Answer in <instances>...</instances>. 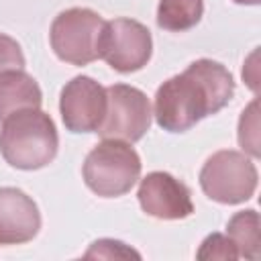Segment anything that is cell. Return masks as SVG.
Here are the masks:
<instances>
[{"instance_id": "1", "label": "cell", "mask_w": 261, "mask_h": 261, "mask_svg": "<svg viewBox=\"0 0 261 261\" xmlns=\"http://www.w3.org/2000/svg\"><path fill=\"white\" fill-rule=\"evenodd\" d=\"M234 94L230 71L212 59L190 63L155 94V120L167 133H186L202 118L222 110Z\"/></svg>"}, {"instance_id": "2", "label": "cell", "mask_w": 261, "mask_h": 261, "mask_svg": "<svg viewBox=\"0 0 261 261\" xmlns=\"http://www.w3.org/2000/svg\"><path fill=\"white\" fill-rule=\"evenodd\" d=\"M59 147L55 122L39 108L12 112L2 120L0 153L16 169L33 171L49 165Z\"/></svg>"}, {"instance_id": "3", "label": "cell", "mask_w": 261, "mask_h": 261, "mask_svg": "<svg viewBox=\"0 0 261 261\" xmlns=\"http://www.w3.org/2000/svg\"><path fill=\"white\" fill-rule=\"evenodd\" d=\"M86 186L102 198H118L130 192L141 175V159L130 143L118 139H104L86 157L84 167Z\"/></svg>"}, {"instance_id": "4", "label": "cell", "mask_w": 261, "mask_h": 261, "mask_svg": "<svg viewBox=\"0 0 261 261\" xmlns=\"http://www.w3.org/2000/svg\"><path fill=\"white\" fill-rule=\"evenodd\" d=\"M106 20L90 8H67L51 24L49 39L55 55L71 65H88L100 59Z\"/></svg>"}, {"instance_id": "5", "label": "cell", "mask_w": 261, "mask_h": 261, "mask_svg": "<svg viewBox=\"0 0 261 261\" xmlns=\"http://www.w3.org/2000/svg\"><path fill=\"white\" fill-rule=\"evenodd\" d=\"M202 192L220 204H241L257 190V167L241 151H216L200 169Z\"/></svg>"}, {"instance_id": "6", "label": "cell", "mask_w": 261, "mask_h": 261, "mask_svg": "<svg viewBox=\"0 0 261 261\" xmlns=\"http://www.w3.org/2000/svg\"><path fill=\"white\" fill-rule=\"evenodd\" d=\"M149 98L133 86L114 84L106 88V114L96 130L102 139L137 143L151 126Z\"/></svg>"}, {"instance_id": "7", "label": "cell", "mask_w": 261, "mask_h": 261, "mask_svg": "<svg viewBox=\"0 0 261 261\" xmlns=\"http://www.w3.org/2000/svg\"><path fill=\"white\" fill-rule=\"evenodd\" d=\"M153 53V39L145 24L133 18H114L106 22L100 59L120 73L139 71Z\"/></svg>"}, {"instance_id": "8", "label": "cell", "mask_w": 261, "mask_h": 261, "mask_svg": "<svg viewBox=\"0 0 261 261\" xmlns=\"http://www.w3.org/2000/svg\"><path fill=\"white\" fill-rule=\"evenodd\" d=\"M59 112L71 133H96L106 114V88L88 75H75L61 90Z\"/></svg>"}, {"instance_id": "9", "label": "cell", "mask_w": 261, "mask_h": 261, "mask_svg": "<svg viewBox=\"0 0 261 261\" xmlns=\"http://www.w3.org/2000/svg\"><path fill=\"white\" fill-rule=\"evenodd\" d=\"M139 204L143 212L161 220H179L194 212L190 190L167 171H151L141 179Z\"/></svg>"}, {"instance_id": "10", "label": "cell", "mask_w": 261, "mask_h": 261, "mask_svg": "<svg viewBox=\"0 0 261 261\" xmlns=\"http://www.w3.org/2000/svg\"><path fill=\"white\" fill-rule=\"evenodd\" d=\"M41 214L31 196L18 188H0V245H22L37 237Z\"/></svg>"}, {"instance_id": "11", "label": "cell", "mask_w": 261, "mask_h": 261, "mask_svg": "<svg viewBox=\"0 0 261 261\" xmlns=\"http://www.w3.org/2000/svg\"><path fill=\"white\" fill-rule=\"evenodd\" d=\"M41 88L24 69L0 75V120L24 108H41Z\"/></svg>"}, {"instance_id": "12", "label": "cell", "mask_w": 261, "mask_h": 261, "mask_svg": "<svg viewBox=\"0 0 261 261\" xmlns=\"http://www.w3.org/2000/svg\"><path fill=\"white\" fill-rule=\"evenodd\" d=\"M204 14L202 0H159L157 24L163 31L184 33L194 29Z\"/></svg>"}, {"instance_id": "13", "label": "cell", "mask_w": 261, "mask_h": 261, "mask_svg": "<svg viewBox=\"0 0 261 261\" xmlns=\"http://www.w3.org/2000/svg\"><path fill=\"white\" fill-rule=\"evenodd\" d=\"M226 234L234 243L239 257L257 259L259 257V214L255 210L237 212L228 224Z\"/></svg>"}, {"instance_id": "14", "label": "cell", "mask_w": 261, "mask_h": 261, "mask_svg": "<svg viewBox=\"0 0 261 261\" xmlns=\"http://www.w3.org/2000/svg\"><path fill=\"white\" fill-rule=\"evenodd\" d=\"M259 118H257V100L249 104L247 110H243L239 120V145L251 153L253 157L259 155Z\"/></svg>"}, {"instance_id": "15", "label": "cell", "mask_w": 261, "mask_h": 261, "mask_svg": "<svg viewBox=\"0 0 261 261\" xmlns=\"http://www.w3.org/2000/svg\"><path fill=\"white\" fill-rule=\"evenodd\" d=\"M237 257L239 253L234 243L220 232L208 234L198 251V259H237Z\"/></svg>"}, {"instance_id": "16", "label": "cell", "mask_w": 261, "mask_h": 261, "mask_svg": "<svg viewBox=\"0 0 261 261\" xmlns=\"http://www.w3.org/2000/svg\"><path fill=\"white\" fill-rule=\"evenodd\" d=\"M16 69H24L22 49L12 37L0 33V75Z\"/></svg>"}, {"instance_id": "17", "label": "cell", "mask_w": 261, "mask_h": 261, "mask_svg": "<svg viewBox=\"0 0 261 261\" xmlns=\"http://www.w3.org/2000/svg\"><path fill=\"white\" fill-rule=\"evenodd\" d=\"M232 2H237V4H249V6H257L259 4V0H232Z\"/></svg>"}]
</instances>
